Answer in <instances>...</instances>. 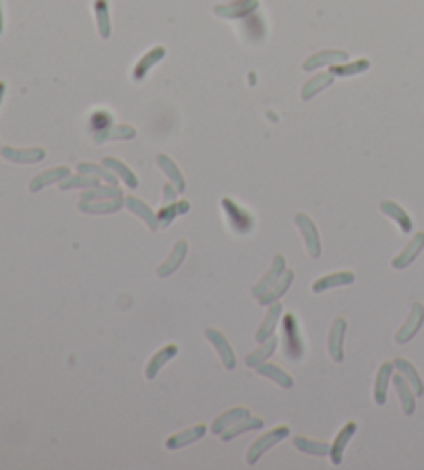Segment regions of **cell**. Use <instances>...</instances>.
Wrapping results in <instances>:
<instances>
[{
    "label": "cell",
    "instance_id": "obj_1",
    "mask_svg": "<svg viewBox=\"0 0 424 470\" xmlns=\"http://www.w3.org/2000/svg\"><path fill=\"white\" fill-rule=\"evenodd\" d=\"M282 342L285 354L292 360H300L304 356V344H302V336L298 329V319L296 315H285L282 325Z\"/></svg>",
    "mask_w": 424,
    "mask_h": 470
},
{
    "label": "cell",
    "instance_id": "obj_2",
    "mask_svg": "<svg viewBox=\"0 0 424 470\" xmlns=\"http://www.w3.org/2000/svg\"><path fill=\"white\" fill-rule=\"evenodd\" d=\"M222 207H224V214H226V218H228L230 228H232L236 234H249V232H253L255 220H253V216H251L247 209H242L236 201H232V199H228V197L222 199Z\"/></svg>",
    "mask_w": 424,
    "mask_h": 470
},
{
    "label": "cell",
    "instance_id": "obj_3",
    "mask_svg": "<svg viewBox=\"0 0 424 470\" xmlns=\"http://www.w3.org/2000/svg\"><path fill=\"white\" fill-rule=\"evenodd\" d=\"M288 435H290V427H288V425H280V427L267 431L263 437H259L257 442H253V446H251V450H249V454H247V462H249V464H255L270 448H274L276 444H280V442L285 439Z\"/></svg>",
    "mask_w": 424,
    "mask_h": 470
},
{
    "label": "cell",
    "instance_id": "obj_4",
    "mask_svg": "<svg viewBox=\"0 0 424 470\" xmlns=\"http://www.w3.org/2000/svg\"><path fill=\"white\" fill-rule=\"evenodd\" d=\"M296 226L300 228L302 236H304V243H306V251L312 259H317L321 255V238H319V232H317V226L315 222L306 216V214H298L296 216Z\"/></svg>",
    "mask_w": 424,
    "mask_h": 470
},
{
    "label": "cell",
    "instance_id": "obj_5",
    "mask_svg": "<svg viewBox=\"0 0 424 470\" xmlns=\"http://www.w3.org/2000/svg\"><path fill=\"white\" fill-rule=\"evenodd\" d=\"M423 321H424V307L421 303H414L412 305V311L408 315V319H406V323L400 327V331L396 333V342L398 344H406V342H410L416 333H418V329L423 327Z\"/></svg>",
    "mask_w": 424,
    "mask_h": 470
},
{
    "label": "cell",
    "instance_id": "obj_6",
    "mask_svg": "<svg viewBox=\"0 0 424 470\" xmlns=\"http://www.w3.org/2000/svg\"><path fill=\"white\" fill-rule=\"evenodd\" d=\"M259 8V0H234L230 4H218L215 15L222 19H240Z\"/></svg>",
    "mask_w": 424,
    "mask_h": 470
},
{
    "label": "cell",
    "instance_id": "obj_7",
    "mask_svg": "<svg viewBox=\"0 0 424 470\" xmlns=\"http://www.w3.org/2000/svg\"><path fill=\"white\" fill-rule=\"evenodd\" d=\"M342 62H348V52H344V50H323V52L308 56L304 60L302 69L312 71V69H319V67H325V64H342Z\"/></svg>",
    "mask_w": 424,
    "mask_h": 470
},
{
    "label": "cell",
    "instance_id": "obj_8",
    "mask_svg": "<svg viewBox=\"0 0 424 470\" xmlns=\"http://www.w3.org/2000/svg\"><path fill=\"white\" fill-rule=\"evenodd\" d=\"M125 199L121 197H106V199H91V201H79V209L85 214H112L123 207Z\"/></svg>",
    "mask_w": 424,
    "mask_h": 470
},
{
    "label": "cell",
    "instance_id": "obj_9",
    "mask_svg": "<svg viewBox=\"0 0 424 470\" xmlns=\"http://www.w3.org/2000/svg\"><path fill=\"white\" fill-rule=\"evenodd\" d=\"M346 319H342V317H337L335 321H333V325H331V329H329V354H331V358L333 360H344V336H346Z\"/></svg>",
    "mask_w": 424,
    "mask_h": 470
},
{
    "label": "cell",
    "instance_id": "obj_10",
    "mask_svg": "<svg viewBox=\"0 0 424 470\" xmlns=\"http://www.w3.org/2000/svg\"><path fill=\"white\" fill-rule=\"evenodd\" d=\"M285 272V259H283L282 255H276V259H274V266L270 268V272L265 274V278L253 288V295L257 297V299H261L267 290H272L276 284H278V280L282 278V274Z\"/></svg>",
    "mask_w": 424,
    "mask_h": 470
},
{
    "label": "cell",
    "instance_id": "obj_11",
    "mask_svg": "<svg viewBox=\"0 0 424 470\" xmlns=\"http://www.w3.org/2000/svg\"><path fill=\"white\" fill-rule=\"evenodd\" d=\"M205 336H207V340L215 346V350L220 352V358H222L224 367H226V369H234V365H236V356H234V352H232V348H230V344H228L226 336H224L222 331L213 329V327H209V329L205 331Z\"/></svg>",
    "mask_w": 424,
    "mask_h": 470
},
{
    "label": "cell",
    "instance_id": "obj_12",
    "mask_svg": "<svg viewBox=\"0 0 424 470\" xmlns=\"http://www.w3.org/2000/svg\"><path fill=\"white\" fill-rule=\"evenodd\" d=\"M424 249V232H416L414 234V238L406 245V249L391 261V266L396 268V270H404V268H408L418 255H421V251Z\"/></svg>",
    "mask_w": 424,
    "mask_h": 470
},
{
    "label": "cell",
    "instance_id": "obj_13",
    "mask_svg": "<svg viewBox=\"0 0 424 470\" xmlns=\"http://www.w3.org/2000/svg\"><path fill=\"white\" fill-rule=\"evenodd\" d=\"M381 211L385 214V216H389L398 226H400V230L402 232H412V228H414V222H412V218L408 216V211L402 207V205H398L396 201H381Z\"/></svg>",
    "mask_w": 424,
    "mask_h": 470
},
{
    "label": "cell",
    "instance_id": "obj_14",
    "mask_svg": "<svg viewBox=\"0 0 424 470\" xmlns=\"http://www.w3.org/2000/svg\"><path fill=\"white\" fill-rule=\"evenodd\" d=\"M186 251H188L186 241H178V243L174 245V249H172L170 257H168V259H166L159 268H157V276H159V278H168L170 274H174V272L180 268V263L184 261Z\"/></svg>",
    "mask_w": 424,
    "mask_h": 470
},
{
    "label": "cell",
    "instance_id": "obj_15",
    "mask_svg": "<svg viewBox=\"0 0 424 470\" xmlns=\"http://www.w3.org/2000/svg\"><path fill=\"white\" fill-rule=\"evenodd\" d=\"M0 154L8 162L17 164H35L46 157V152L42 148H27V150H17V148H2Z\"/></svg>",
    "mask_w": 424,
    "mask_h": 470
},
{
    "label": "cell",
    "instance_id": "obj_16",
    "mask_svg": "<svg viewBox=\"0 0 424 470\" xmlns=\"http://www.w3.org/2000/svg\"><path fill=\"white\" fill-rule=\"evenodd\" d=\"M356 433V423H346L344 425V429L337 433V437H335V442H333V446H331V452H329V456H331V462L335 464V467H339L342 464V456H344V452H346V446L350 444V439H352V435Z\"/></svg>",
    "mask_w": 424,
    "mask_h": 470
},
{
    "label": "cell",
    "instance_id": "obj_17",
    "mask_svg": "<svg viewBox=\"0 0 424 470\" xmlns=\"http://www.w3.org/2000/svg\"><path fill=\"white\" fill-rule=\"evenodd\" d=\"M354 282V274L352 272H335V274H327V276H321L315 284H312V293L321 295L329 288H335V286H346V284H352Z\"/></svg>",
    "mask_w": 424,
    "mask_h": 470
},
{
    "label": "cell",
    "instance_id": "obj_18",
    "mask_svg": "<svg viewBox=\"0 0 424 470\" xmlns=\"http://www.w3.org/2000/svg\"><path fill=\"white\" fill-rule=\"evenodd\" d=\"M176 354H178V346H176V344H168V346H164L161 350H157V352L151 356V360L147 363L145 377H147V379H155L157 371H159L168 360H172Z\"/></svg>",
    "mask_w": 424,
    "mask_h": 470
},
{
    "label": "cell",
    "instance_id": "obj_19",
    "mask_svg": "<svg viewBox=\"0 0 424 470\" xmlns=\"http://www.w3.org/2000/svg\"><path fill=\"white\" fill-rule=\"evenodd\" d=\"M164 56H166V48H164V46L151 48V50L143 56L141 60L137 62V67H135V71H133V79H135V81H143V79L147 77V73L153 69V64H157Z\"/></svg>",
    "mask_w": 424,
    "mask_h": 470
},
{
    "label": "cell",
    "instance_id": "obj_20",
    "mask_svg": "<svg viewBox=\"0 0 424 470\" xmlns=\"http://www.w3.org/2000/svg\"><path fill=\"white\" fill-rule=\"evenodd\" d=\"M207 427L205 425H197V427H191V429H184L176 435H172L168 442H166V448L168 450H178L182 446H188V444H195L197 439H201L205 435Z\"/></svg>",
    "mask_w": 424,
    "mask_h": 470
},
{
    "label": "cell",
    "instance_id": "obj_21",
    "mask_svg": "<svg viewBox=\"0 0 424 470\" xmlns=\"http://www.w3.org/2000/svg\"><path fill=\"white\" fill-rule=\"evenodd\" d=\"M125 203H127V207L133 211V214H137L139 218H141L143 222L151 228V230H157L159 228V220H157V214L145 203L141 199H137V197H127L125 199Z\"/></svg>",
    "mask_w": 424,
    "mask_h": 470
},
{
    "label": "cell",
    "instance_id": "obj_22",
    "mask_svg": "<svg viewBox=\"0 0 424 470\" xmlns=\"http://www.w3.org/2000/svg\"><path fill=\"white\" fill-rule=\"evenodd\" d=\"M394 383H396V390H398V394H400L404 415H412V412L416 410V400H414V390H412V385L408 383V379H406L402 373L394 377Z\"/></svg>",
    "mask_w": 424,
    "mask_h": 470
},
{
    "label": "cell",
    "instance_id": "obj_23",
    "mask_svg": "<svg viewBox=\"0 0 424 470\" xmlns=\"http://www.w3.org/2000/svg\"><path fill=\"white\" fill-rule=\"evenodd\" d=\"M69 174H71V172H69V168H67V166L50 168V170H46V172H39V174L31 180L29 189H31L33 193H37V191H39V189H44L46 184H52V182H56V180H64Z\"/></svg>",
    "mask_w": 424,
    "mask_h": 470
},
{
    "label": "cell",
    "instance_id": "obj_24",
    "mask_svg": "<svg viewBox=\"0 0 424 470\" xmlns=\"http://www.w3.org/2000/svg\"><path fill=\"white\" fill-rule=\"evenodd\" d=\"M394 367L408 379V383L412 385L414 394H416V396H423L424 383L423 379H421V375H418V371H416V367H414L412 363H408L406 358H396V360H394Z\"/></svg>",
    "mask_w": 424,
    "mask_h": 470
},
{
    "label": "cell",
    "instance_id": "obj_25",
    "mask_svg": "<svg viewBox=\"0 0 424 470\" xmlns=\"http://www.w3.org/2000/svg\"><path fill=\"white\" fill-rule=\"evenodd\" d=\"M135 135H137L135 127L118 125V127H106L102 131H96L94 141L96 143H104V141H110V139H133Z\"/></svg>",
    "mask_w": 424,
    "mask_h": 470
},
{
    "label": "cell",
    "instance_id": "obj_26",
    "mask_svg": "<svg viewBox=\"0 0 424 470\" xmlns=\"http://www.w3.org/2000/svg\"><path fill=\"white\" fill-rule=\"evenodd\" d=\"M391 373H394V363H383L379 373H377V379H375V402L379 406H383L385 400H387V383L394 377Z\"/></svg>",
    "mask_w": 424,
    "mask_h": 470
},
{
    "label": "cell",
    "instance_id": "obj_27",
    "mask_svg": "<svg viewBox=\"0 0 424 470\" xmlns=\"http://www.w3.org/2000/svg\"><path fill=\"white\" fill-rule=\"evenodd\" d=\"M247 417H249V408H242V406L232 408V410H226L222 417H218V419L213 421L211 431H213V433H224L228 427L236 425L238 421H242V419H247Z\"/></svg>",
    "mask_w": 424,
    "mask_h": 470
},
{
    "label": "cell",
    "instance_id": "obj_28",
    "mask_svg": "<svg viewBox=\"0 0 424 470\" xmlns=\"http://www.w3.org/2000/svg\"><path fill=\"white\" fill-rule=\"evenodd\" d=\"M292 280H294V272L292 270H285L282 274V278L278 280V284L272 288V290H267L261 299H257L261 305H272V303H276V301H280L283 295L288 293V288H290V284H292Z\"/></svg>",
    "mask_w": 424,
    "mask_h": 470
},
{
    "label": "cell",
    "instance_id": "obj_29",
    "mask_svg": "<svg viewBox=\"0 0 424 470\" xmlns=\"http://www.w3.org/2000/svg\"><path fill=\"white\" fill-rule=\"evenodd\" d=\"M280 315H282V305L276 301V303H272L270 311H267L265 319H263V323H261V327H259V331H257V342H259V344L265 342V340L274 333V329H276V325H278V321H280Z\"/></svg>",
    "mask_w": 424,
    "mask_h": 470
},
{
    "label": "cell",
    "instance_id": "obj_30",
    "mask_svg": "<svg viewBox=\"0 0 424 470\" xmlns=\"http://www.w3.org/2000/svg\"><path fill=\"white\" fill-rule=\"evenodd\" d=\"M276 346H278V338L276 336H270L265 342H261V348H257L255 352H251L249 356H247V367H259V365H263L274 352H276Z\"/></svg>",
    "mask_w": 424,
    "mask_h": 470
},
{
    "label": "cell",
    "instance_id": "obj_31",
    "mask_svg": "<svg viewBox=\"0 0 424 470\" xmlns=\"http://www.w3.org/2000/svg\"><path fill=\"white\" fill-rule=\"evenodd\" d=\"M333 77H335V75L329 71V73H321V75L312 77L310 81H306V83H304V87H302V92H300L302 100L306 102V100H310L312 96H317L321 89L329 87V85L333 83Z\"/></svg>",
    "mask_w": 424,
    "mask_h": 470
},
{
    "label": "cell",
    "instance_id": "obj_32",
    "mask_svg": "<svg viewBox=\"0 0 424 470\" xmlns=\"http://www.w3.org/2000/svg\"><path fill=\"white\" fill-rule=\"evenodd\" d=\"M104 166L106 168H110V170H114V174H118L131 189H137V184H139V180H137V174L125 164V162H121L118 157L114 156H108L104 157Z\"/></svg>",
    "mask_w": 424,
    "mask_h": 470
},
{
    "label": "cell",
    "instance_id": "obj_33",
    "mask_svg": "<svg viewBox=\"0 0 424 470\" xmlns=\"http://www.w3.org/2000/svg\"><path fill=\"white\" fill-rule=\"evenodd\" d=\"M157 166L166 172V176L172 180V184H174L178 191H184V189H186L184 176H182V172L178 170V166L172 162V157L166 156V154H159V156H157Z\"/></svg>",
    "mask_w": 424,
    "mask_h": 470
},
{
    "label": "cell",
    "instance_id": "obj_34",
    "mask_svg": "<svg viewBox=\"0 0 424 470\" xmlns=\"http://www.w3.org/2000/svg\"><path fill=\"white\" fill-rule=\"evenodd\" d=\"M188 209H191V203H188V201H180V203H166V205H161V209H159V214H157L159 226H161V228H168L176 216H182V214H186Z\"/></svg>",
    "mask_w": 424,
    "mask_h": 470
},
{
    "label": "cell",
    "instance_id": "obj_35",
    "mask_svg": "<svg viewBox=\"0 0 424 470\" xmlns=\"http://www.w3.org/2000/svg\"><path fill=\"white\" fill-rule=\"evenodd\" d=\"M257 373L261 375V377H267V379H272L274 383H278V385H282V388H292L294 385V379L280 369V367H276V365H270V363H263V365H259L257 367Z\"/></svg>",
    "mask_w": 424,
    "mask_h": 470
},
{
    "label": "cell",
    "instance_id": "obj_36",
    "mask_svg": "<svg viewBox=\"0 0 424 470\" xmlns=\"http://www.w3.org/2000/svg\"><path fill=\"white\" fill-rule=\"evenodd\" d=\"M261 427H263V419H259V417H247V419L238 421L236 425L228 427L222 433V437H224V442H230V439H234L236 435H240L245 431H253V429H261Z\"/></svg>",
    "mask_w": 424,
    "mask_h": 470
},
{
    "label": "cell",
    "instance_id": "obj_37",
    "mask_svg": "<svg viewBox=\"0 0 424 470\" xmlns=\"http://www.w3.org/2000/svg\"><path fill=\"white\" fill-rule=\"evenodd\" d=\"M94 10H96V21H98V31L100 35L106 40L110 37V6H108V0H96L94 2Z\"/></svg>",
    "mask_w": 424,
    "mask_h": 470
},
{
    "label": "cell",
    "instance_id": "obj_38",
    "mask_svg": "<svg viewBox=\"0 0 424 470\" xmlns=\"http://www.w3.org/2000/svg\"><path fill=\"white\" fill-rule=\"evenodd\" d=\"M294 446L304 452V454H312V456H327L331 452V446L325 444V442H310L306 437H294Z\"/></svg>",
    "mask_w": 424,
    "mask_h": 470
},
{
    "label": "cell",
    "instance_id": "obj_39",
    "mask_svg": "<svg viewBox=\"0 0 424 470\" xmlns=\"http://www.w3.org/2000/svg\"><path fill=\"white\" fill-rule=\"evenodd\" d=\"M371 62L366 58H360V60H354V62H342V64H333L331 67V73L337 75V77H352V75H358V73H364L369 71Z\"/></svg>",
    "mask_w": 424,
    "mask_h": 470
},
{
    "label": "cell",
    "instance_id": "obj_40",
    "mask_svg": "<svg viewBox=\"0 0 424 470\" xmlns=\"http://www.w3.org/2000/svg\"><path fill=\"white\" fill-rule=\"evenodd\" d=\"M100 182H98V178H94L91 174H81L79 172V176H67L64 180H60V189L62 191H69V189H94V186H98Z\"/></svg>",
    "mask_w": 424,
    "mask_h": 470
},
{
    "label": "cell",
    "instance_id": "obj_41",
    "mask_svg": "<svg viewBox=\"0 0 424 470\" xmlns=\"http://www.w3.org/2000/svg\"><path fill=\"white\" fill-rule=\"evenodd\" d=\"M79 172L81 174H91V176H100V178H104L108 184H118V178L112 174V172H108L106 170V166H98V164H89V162H81L79 166Z\"/></svg>",
    "mask_w": 424,
    "mask_h": 470
},
{
    "label": "cell",
    "instance_id": "obj_42",
    "mask_svg": "<svg viewBox=\"0 0 424 470\" xmlns=\"http://www.w3.org/2000/svg\"><path fill=\"white\" fill-rule=\"evenodd\" d=\"M123 191L116 186V184H108V186H94L91 191L83 193V201H91V199H106V197H121Z\"/></svg>",
    "mask_w": 424,
    "mask_h": 470
},
{
    "label": "cell",
    "instance_id": "obj_43",
    "mask_svg": "<svg viewBox=\"0 0 424 470\" xmlns=\"http://www.w3.org/2000/svg\"><path fill=\"white\" fill-rule=\"evenodd\" d=\"M91 127H94L96 131H102V129L110 127V114H108V112L94 114V119H91Z\"/></svg>",
    "mask_w": 424,
    "mask_h": 470
},
{
    "label": "cell",
    "instance_id": "obj_44",
    "mask_svg": "<svg viewBox=\"0 0 424 470\" xmlns=\"http://www.w3.org/2000/svg\"><path fill=\"white\" fill-rule=\"evenodd\" d=\"M174 199H176V191L172 189V184H166L164 186V205L166 203H172Z\"/></svg>",
    "mask_w": 424,
    "mask_h": 470
},
{
    "label": "cell",
    "instance_id": "obj_45",
    "mask_svg": "<svg viewBox=\"0 0 424 470\" xmlns=\"http://www.w3.org/2000/svg\"><path fill=\"white\" fill-rule=\"evenodd\" d=\"M4 92H6V85L0 81V104H2V98H4Z\"/></svg>",
    "mask_w": 424,
    "mask_h": 470
},
{
    "label": "cell",
    "instance_id": "obj_46",
    "mask_svg": "<svg viewBox=\"0 0 424 470\" xmlns=\"http://www.w3.org/2000/svg\"><path fill=\"white\" fill-rule=\"evenodd\" d=\"M2 27H4V19H2V4H0V33H2Z\"/></svg>",
    "mask_w": 424,
    "mask_h": 470
}]
</instances>
